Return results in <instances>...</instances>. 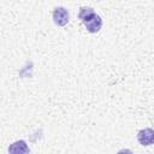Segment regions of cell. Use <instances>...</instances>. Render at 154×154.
<instances>
[{"mask_svg":"<svg viewBox=\"0 0 154 154\" xmlns=\"http://www.w3.org/2000/svg\"><path fill=\"white\" fill-rule=\"evenodd\" d=\"M95 14V11L91 8V7H81L79 8V13H78V17H79V19L82 20V23H84V22H87V20H89Z\"/></svg>","mask_w":154,"mask_h":154,"instance_id":"5b68a950","label":"cell"},{"mask_svg":"<svg viewBox=\"0 0 154 154\" xmlns=\"http://www.w3.org/2000/svg\"><path fill=\"white\" fill-rule=\"evenodd\" d=\"M137 140L142 146H149L154 141V131L150 128L142 129L137 134Z\"/></svg>","mask_w":154,"mask_h":154,"instance_id":"3957f363","label":"cell"},{"mask_svg":"<svg viewBox=\"0 0 154 154\" xmlns=\"http://www.w3.org/2000/svg\"><path fill=\"white\" fill-rule=\"evenodd\" d=\"M52 18H53V22L59 25V26H64L69 23V11L63 7V6H59V7H55L54 11H53V14H52Z\"/></svg>","mask_w":154,"mask_h":154,"instance_id":"6da1fadb","label":"cell"},{"mask_svg":"<svg viewBox=\"0 0 154 154\" xmlns=\"http://www.w3.org/2000/svg\"><path fill=\"white\" fill-rule=\"evenodd\" d=\"M83 24H84L85 29H87L89 32L95 34V32H97V31L101 29V26H102V19H101V17H100L99 14L95 13L89 20L84 22Z\"/></svg>","mask_w":154,"mask_h":154,"instance_id":"7a4b0ae2","label":"cell"},{"mask_svg":"<svg viewBox=\"0 0 154 154\" xmlns=\"http://www.w3.org/2000/svg\"><path fill=\"white\" fill-rule=\"evenodd\" d=\"M30 149L28 148L26 143L20 140V141H16L14 143H12L10 147H8V152L10 153H28Z\"/></svg>","mask_w":154,"mask_h":154,"instance_id":"277c9868","label":"cell"}]
</instances>
